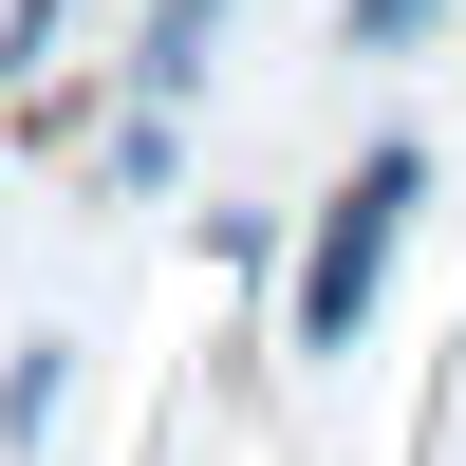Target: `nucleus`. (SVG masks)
<instances>
[{
	"label": "nucleus",
	"mask_w": 466,
	"mask_h": 466,
	"mask_svg": "<svg viewBox=\"0 0 466 466\" xmlns=\"http://www.w3.org/2000/svg\"><path fill=\"white\" fill-rule=\"evenodd\" d=\"M56 410H75V355H56V336H37V355L0 373V430H19V448H56Z\"/></svg>",
	"instance_id": "4"
},
{
	"label": "nucleus",
	"mask_w": 466,
	"mask_h": 466,
	"mask_svg": "<svg viewBox=\"0 0 466 466\" xmlns=\"http://www.w3.org/2000/svg\"><path fill=\"white\" fill-rule=\"evenodd\" d=\"M336 37L355 56H410V37H448V0H336Z\"/></svg>",
	"instance_id": "5"
},
{
	"label": "nucleus",
	"mask_w": 466,
	"mask_h": 466,
	"mask_svg": "<svg viewBox=\"0 0 466 466\" xmlns=\"http://www.w3.org/2000/svg\"><path fill=\"white\" fill-rule=\"evenodd\" d=\"M94 168H112V206H149V187L187 168V112H168V94H131V112H112V149H94Z\"/></svg>",
	"instance_id": "3"
},
{
	"label": "nucleus",
	"mask_w": 466,
	"mask_h": 466,
	"mask_svg": "<svg viewBox=\"0 0 466 466\" xmlns=\"http://www.w3.org/2000/svg\"><path fill=\"white\" fill-rule=\"evenodd\" d=\"M224 19H243V0H149V19H131V94H206V56H224Z\"/></svg>",
	"instance_id": "2"
},
{
	"label": "nucleus",
	"mask_w": 466,
	"mask_h": 466,
	"mask_svg": "<svg viewBox=\"0 0 466 466\" xmlns=\"http://www.w3.org/2000/svg\"><path fill=\"white\" fill-rule=\"evenodd\" d=\"M410 206H430V149H410V131H373L355 168L318 187V224H299V355H355V336H373V299H392V243H410Z\"/></svg>",
	"instance_id": "1"
}]
</instances>
